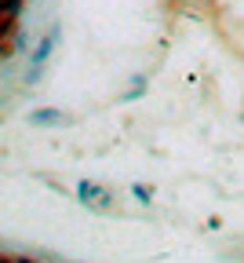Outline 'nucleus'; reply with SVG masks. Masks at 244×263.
Wrapping results in <instances>:
<instances>
[{"mask_svg": "<svg viewBox=\"0 0 244 263\" xmlns=\"http://www.w3.org/2000/svg\"><path fill=\"white\" fill-rule=\"evenodd\" d=\"M77 197H80V205H88L95 212H113V205H117V194L113 190L98 186V183H88V179L77 186Z\"/></svg>", "mask_w": 244, "mask_h": 263, "instance_id": "f257e3e1", "label": "nucleus"}, {"mask_svg": "<svg viewBox=\"0 0 244 263\" xmlns=\"http://www.w3.org/2000/svg\"><path fill=\"white\" fill-rule=\"evenodd\" d=\"M55 41H58V29H51V33H48V37H44V41L37 44V51H33V66H40V62L48 59V51L55 48Z\"/></svg>", "mask_w": 244, "mask_h": 263, "instance_id": "f03ea898", "label": "nucleus"}, {"mask_svg": "<svg viewBox=\"0 0 244 263\" xmlns=\"http://www.w3.org/2000/svg\"><path fill=\"white\" fill-rule=\"evenodd\" d=\"M66 117L58 110H37V114H29V124H62Z\"/></svg>", "mask_w": 244, "mask_h": 263, "instance_id": "7ed1b4c3", "label": "nucleus"}]
</instances>
